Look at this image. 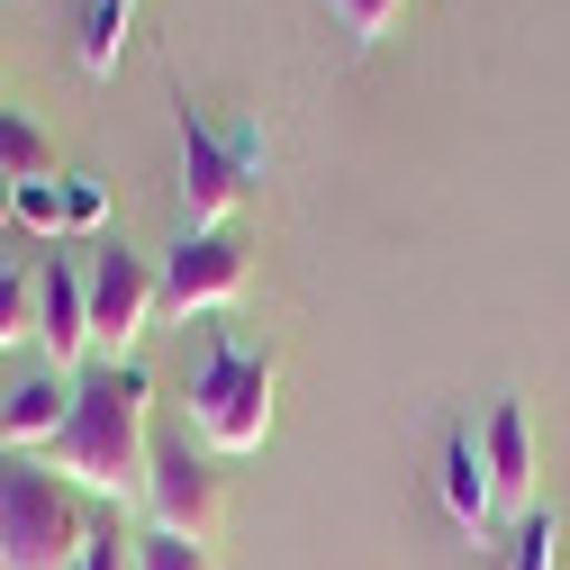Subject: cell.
<instances>
[{
	"mask_svg": "<svg viewBox=\"0 0 570 570\" xmlns=\"http://www.w3.org/2000/svg\"><path fill=\"white\" fill-rule=\"evenodd\" d=\"M37 471L73 480V489H100V498H146V462H155V381L136 363H91L73 372V416L63 435L28 453Z\"/></svg>",
	"mask_w": 570,
	"mask_h": 570,
	"instance_id": "1",
	"label": "cell"
},
{
	"mask_svg": "<svg viewBox=\"0 0 570 570\" xmlns=\"http://www.w3.org/2000/svg\"><path fill=\"white\" fill-rule=\"evenodd\" d=\"M91 552V508L73 480L37 471L28 453H0V570H73Z\"/></svg>",
	"mask_w": 570,
	"mask_h": 570,
	"instance_id": "2",
	"label": "cell"
},
{
	"mask_svg": "<svg viewBox=\"0 0 570 570\" xmlns=\"http://www.w3.org/2000/svg\"><path fill=\"white\" fill-rule=\"evenodd\" d=\"M272 353L236 344L227 326L199 335V372H190V435L208 453H254L272 435Z\"/></svg>",
	"mask_w": 570,
	"mask_h": 570,
	"instance_id": "3",
	"label": "cell"
},
{
	"mask_svg": "<svg viewBox=\"0 0 570 570\" xmlns=\"http://www.w3.org/2000/svg\"><path fill=\"white\" fill-rule=\"evenodd\" d=\"M173 136H181V236H208V227H227L236 208H245V164L227 155V136L208 127L190 109V91L173 82Z\"/></svg>",
	"mask_w": 570,
	"mask_h": 570,
	"instance_id": "4",
	"label": "cell"
},
{
	"mask_svg": "<svg viewBox=\"0 0 570 570\" xmlns=\"http://www.w3.org/2000/svg\"><path fill=\"white\" fill-rule=\"evenodd\" d=\"M146 517H155L164 534H190V543H208V525H218V471H208V444H190V425L155 435V462H146Z\"/></svg>",
	"mask_w": 570,
	"mask_h": 570,
	"instance_id": "5",
	"label": "cell"
},
{
	"mask_svg": "<svg viewBox=\"0 0 570 570\" xmlns=\"http://www.w3.org/2000/svg\"><path fill=\"white\" fill-rule=\"evenodd\" d=\"M236 299H245V245H236L227 227L181 236V245L164 254V272H155V308H173V317H218V308H236Z\"/></svg>",
	"mask_w": 570,
	"mask_h": 570,
	"instance_id": "6",
	"label": "cell"
},
{
	"mask_svg": "<svg viewBox=\"0 0 570 570\" xmlns=\"http://www.w3.org/2000/svg\"><path fill=\"white\" fill-rule=\"evenodd\" d=\"M82 281H91V344H109V363H127V344L146 335V317H155V272L136 263L118 236H100Z\"/></svg>",
	"mask_w": 570,
	"mask_h": 570,
	"instance_id": "7",
	"label": "cell"
},
{
	"mask_svg": "<svg viewBox=\"0 0 570 570\" xmlns=\"http://www.w3.org/2000/svg\"><path fill=\"white\" fill-rule=\"evenodd\" d=\"M37 353H46V372H91V281L73 254H55L37 263Z\"/></svg>",
	"mask_w": 570,
	"mask_h": 570,
	"instance_id": "8",
	"label": "cell"
},
{
	"mask_svg": "<svg viewBox=\"0 0 570 570\" xmlns=\"http://www.w3.org/2000/svg\"><path fill=\"white\" fill-rule=\"evenodd\" d=\"M435 498L462 543H489L498 534V489H489V462H480V435L471 425H444L435 435Z\"/></svg>",
	"mask_w": 570,
	"mask_h": 570,
	"instance_id": "9",
	"label": "cell"
},
{
	"mask_svg": "<svg viewBox=\"0 0 570 570\" xmlns=\"http://www.w3.org/2000/svg\"><path fill=\"white\" fill-rule=\"evenodd\" d=\"M480 462H489V489H498V517H525V498H534V425H525V407L517 399H498L489 416H480Z\"/></svg>",
	"mask_w": 570,
	"mask_h": 570,
	"instance_id": "10",
	"label": "cell"
},
{
	"mask_svg": "<svg viewBox=\"0 0 570 570\" xmlns=\"http://www.w3.org/2000/svg\"><path fill=\"white\" fill-rule=\"evenodd\" d=\"M63 416H73V381H63V372L19 381L10 399H0V453H37V444H55Z\"/></svg>",
	"mask_w": 570,
	"mask_h": 570,
	"instance_id": "11",
	"label": "cell"
},
{
	"mask_svg": "<svg viewBox=\"0 0 570 570\" xmlns=\"http://www.w3.org/2000/svg\"><path fill=\"white\" fill-rule=\"evenodd\" d=\"M73 55H82L91 82L118 73V55H127V0H82V37H73Z\"/></svg>",
	"mask_w": 570,
	"mask_h": 570,
	"instance_id": "12",
	"label": "cell"
},
{
	"mask_svg": "<svg viewBox=\"0 0 570 570\" xmlns=\"http://www.w3.org/2000/svg\"><path fill=\"white\" fill-rule=\"evenodd\" d=\"M37 344V272L28 263H0V353Z\"/></svg>",
	"mask_w": 570,
	"mask_h": 570,
	"instance_id": "13",
	"label": "cell"
},
{
	"mask_svg": "<svg viewBox=\"0 0 570 570\" xmlns=\"http://www.w3.org/2000/svg\"><path fill=\"white\" fill-rule=\"evenodd\" d=\"M498 552H508V570H561V525H552V508H525L517 534L498 543Z\"/></svg>",
	"mask_w": 570,
	"mask_h": 570,
	"instance_id": "14",
	"label": "cell"
},
{
	"mask_svg": "<svg viewBox=\"0 0 570 570\" xmlns=\"http://www.w3.org/2000/svg\"><path fill=\"white\" fill-rule=\"evenodd\" d=\"M0 173L10 181H46V127H28L19 109H0Z\"/></svg>",
	"mask_w": 570,
	"mask_h": 570,
	"instance_id": "15",
	"label": "cell"
},
{
	"mask_svg": "<svg viewBox=\"0 0 570 570\" xmlns=\"http://www.w3.org/2000/svg\"><path fill=\"white\" fill-rule=\"evenodd\" d=\"M399 10H407V0H326V19H335L353 46H381V37L399 28Z\"/></svg>",
	"mask_w": 570,
	"mask_h": 570,
	"instance_id": "16",
	"label": "cell"
},
{
	"mask_svg": "<svg viewBox=\"0 0 570 570\" xmlns=\"http://www.w3.org/2000/svg\"><path fill=\"white\" fill-rule=\"evenodd\" d=\"M10 218L55 245V227H63V181H55V173H46V181H19V190H10Z\"/></svg>",
	"mask_w": 570,
	"mask_h": 570,
	"instance_id": "17",
	"label": "cell"
},
{
	"mask_svg": "<svg viewBox=\"0 0 570 570\" xmlns=\"http://www.w3.org/2000/svg\"><path fill=\"white\" fill-rule=\"evenodd\" d=\"M136 570H218V561H208V543H190V534L146 525V534H136Z\"/></svg>",
	"mask_w": 570,
	"mask_h": 570,
	"instance_id": "18",
	"label": "cell"
},
{
	"mask_svg": "<svg viewBox=\"0 0 570 570\" xmlns=\"http://www.w3.org/2000/svg\"><path fill=\"white\" fill-rule=\"evenodd\" d=\"M63 227H82V236L109 227V190H100L91 173H63Z\"/></svg>",
	"mask_w": 570,
	"mask_h": 570,
	"instance_id": "19",
	"label": "cell"
},
{
	"mask_svg": "<svg viewBox=\"0 0 570 570\" xmlns=\"http://www.w3.org/2000/svg\"><path fill=\"white\" fill-rule=\"evenodd\" d=\"M73 570H136V534H127L118 517H91V552H82Z\"/></svg>",
	"mask_w": 570,
	"mask_h": 570,
	"instance_id": "20",
	"label": "cell"
},
{
	"mask_svg": "<svg viewBox=\"0 0 570 570\" xmlns=\"http://www.w3.org/2000/svg\"><path fill=\"white\" fill-rule=\"evenodd\" d=\"M227 155L245 164V181H263V164H272V146H263V127H236V136H227Z\"/></svg>",
	"mask_w": 570,
	"mask_h": 570,
	"instance_id": "21",
	"label": "cell"
},
{
	"mask_svg": "<svg viewBox=\"0 0 570 570\" xmlns=\"http://www.w3.org/2000/svg\"><path fill=\"white\" fill-rule=\"evenodd\" d=\"M10 190H19V181H10V173H0V218H10Z\"/></svg>",
	"mask_w": 570,
	"mask_h": 570,
	"instance_id": "22",
	"label": "cell"
}]
</instances>
